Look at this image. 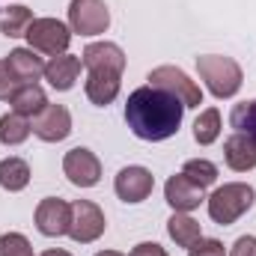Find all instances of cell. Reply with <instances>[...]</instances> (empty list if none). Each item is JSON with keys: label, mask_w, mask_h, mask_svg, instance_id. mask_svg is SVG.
Wrapping results in <instances>:
<instances>
[{"label": "cell", "mask_w": 256, "mask_h": 256, "mask_svg": "<svg viewBox=\"0 0 256 256\" xmlns=\"http://www.w3.org/2000/svg\"><path fill=\"white\" fill-rule=\"evenodd\" d=\"M182 114H185V104L176 96H170L164 90H155L149 84L137 86L126 102L128 128L134 131V137L149 140V143L173 137L182 126Z\"/></svg>", "instance_id": "6da1fadb"}, {"label": "cell", "mask_w": 256, "mask_h": 256, "mask_svg": "<svg viewBox=\"0 0 256 256\" xmlns=\"http://www.w3.org/2000/svg\"><path fill=\"white\" fill-rule=\"evenodd\" d=\"M196 72H200V80L206 84V90L214 98H232L242 90V80H244L242 66L232 57H220V54L196 57Z\"/></svg>", "instance_id": "7a4b0ae2"}, {"label": "cell", "mask_w": 256, "mask_h": 256, "mask_svg": "<svg viewBox=\"0 0 256 256\" xmlns=\"http://www.w3.org/2000/svg\"><path fill=\"white\" fill-rule=\"evenodd\" d=\"M256 200L254 185L248 182H226L224 188L212 191V196H206V206H208V218L220 226H230L236 224L244 212H250Z\"/></svg>", "instance_id": "3957f363"}, {"label": "cell", "mask_w": 256, "mask_h": 256, "mask_svg": "<svg viewBox=\"0 0 256 256\" xmlns=\"http://www.w3.org/2000/svg\"><path fill=\"white\" fill-rule=\"evenodd\" d=\"M146 80H149V86L176 96L185 108H200V104H202V90H200V84L191 80V78H188L182 68H176V66H158V68H152V72L146 74Z\"/></svg>", "instance_id": "277c9868"}, {"label": "cell", "mask_w": 256, "mask_h": 256, "mask_svg": "<svg viewBox=\"0 0 256 256\" xmlns=\"http://www.w3.org/2000/svg\"><path fill=\"white\" fill-rule=\"evenodd\" d=\"M27 45L33 51H42V54H66L68 51V42H72V30L68 24L57 21V18H33V24L27 27Z\"/></svg>", "instance_id": "5b68a950"}, {"label": "cell", "mask_w": 256, "mask_h": 256, "mask_svg": "<svg viewBox=\"0 0 256 256\" xmlns=\"http://www.w3.org/2000/svg\"><path fill=\"white\" fill-rule=\"evenodd\" d=\"M108 220L104 212L92 202V200H74L72 202V224H68V236L78 244H92L104 236Z\"/></svg>", "instance_id": "8992f818"}, {"label": "cell", "mask_w": 256, "mask_h": 256, "mask_svg": "<svg viewBox=\"0 0 256 256\" xmlns=\"http://www.w3.org/2000/svg\"><path fill=\"white\" fill-rule=\"evenodd\" d=\"M110 27V12L104 0H72L68 3V30L80 36H98Z\"/></svg>", "instance_id": "52a82bcc"}, {"label": "cell", "mask_w": 256, "mask_h": 256, "mask_svg": "<svg viewBox=\"0 0 256 256\" xmlns=\"http://www.w3.org/2000/svg\"><path fill=\"white\" fill-rule=\"evenodd\" d=\"M63 173L68 176L72 185L78 188H92L102 179V161L96 158V152H90L86 146H74L68 149L63 158Z\"/></svg>", "instance_id": "ba28073f"}, {"label": "cell", "mask_w": 256, "mask_h": 256, "mask_svg": "<svg viewBox=\"0 0 256 256\" xmlns=\"http://www.w3.org/2000/svg\"><path fill=\"white\" fill-rule=\"evenodd\" d=\"M68 224H72V202H66L60 196H45L36 206V230L48 238H60L68 236Z\"/></svg>", "instance_id": "9c48e42d"}, {"label": "cell", "mask_w": 256, "mask_h": 256, "mask_svg": "<svg viewBox=\"0 0 256 256\" xmlns=\"http://www.w3.org/2000/svg\"><path fill=\"white\" fill-rule=\"evenodd\" d=\"M30 128H33V134L39 140L60 143V140H66L72 134V114H68V108H63V104H48L39 116H33Z\"/></svg>", "instance_id": "30bf717a"}, {"label": "cell", "mask_w": 256, "mask_h": 256, "mask_svg": "<svg viewBox=\"0 0 256 256\" xmlns=\"http://www.w3.org/2000/svg\"><path fill=\"white\" fill-rule=\"evenodd\" d=\"M155 188V176L146 170V167H122L116 173V182H114V191L122 202H143Z\"/></svg>", "instance_id": "8fae6325"}, {"label": "cell", "mask_w": 256, "mask_h": 256, "mask_svg": "<svg viewBox=\"0 0 256 256\" xmlns=\"http://www.w3.org/2000/svg\"><path fill=\"white\" fill-rule=\"evenodd\" d=\"M80 63L86 72H126V51L116 42H90L80 54Z\"/></svg>", "instance_id": "7c38bea8"}, {"label": "cell", "mask_w": 256, "mask_h": 256, "mask_svg": "<svg viewBox=\"0 0 256 256\" xmlns=\"http://www.w3.org/2000/svg\"><path fill=\"white\" fill-rule=\"evenodd\" d=\"M164 196H167V202H170L173 212H194L200 202H206V188L194 185L185 173H176V176L167 179Z\"/></svg>", "instance_id": "4fadbf2b"}, {"label": "cell", "mask_w": 256, "mask_h": 256, "mask_svg": "<svg viewBox=\"0 0 256 256\" xmlns=\"http://www.w3.org/2000/svg\"><path fill=\"white\" fill-rule=\"evenodd\" d=\"M224 161L236 173H248L256 167V140L248 134H230L224 140Z\"/></svg>", "instance_id": "5bb4252c"}, {"label": "cell", "mask_w": 256, "mask_h": 256, "mask_svg": "<svg viewBox=\"0 0 256 256\" xmlns=\"http://www.w3.org/2000/svg\"><path fill=\"white\" fill-rule=\"evenodd\" d=\"M80 66H84L80 57H74V54H57V57H51L45 63V80L57 92H68L74 86L78 74H80Z\"/></svg>", "instance_id": "9a60e30c"}, {"label": "cell", "mask_w": 256, "mask_h": 256, "mask_svg": "<svg viewBox=\"0 0 256 256\" xmlns=\"http://www.w3.org/2000/svg\"><path fill=\"white\" fill-rule=\"evenodd\" d=\"M120 86H122V74L116 72H86V98L98 108H108L116 96H120Z\"/></svg>", "instance_id": "2e32d148"}, {"label": "cell", "mask_w": 256, "mask_h": 256, "mask_svg": "<svg viewBox=\"0 0 256 256\" xmlns=\"http://www.w3.org/2000/svg\"><path fill=\"white\" fill-rule=\"evenodd\" d=\"M6 66H9V72L15 74L18 84H36L45 74V63H42V57L33 48H15V51H9Z\"/></svg>", "instance_id": "e0dca14e"}, {"label": "cell", "mask_w": 256, "mask_h": 256, "mask_svg": "<svg viewBox=\"0 0 256 256\" xmlns=\"http://www.w3.org/2000/svg\"><path fill=\"white\" fill-rule=\"evenodd\" d=\"M9 104H12V114H21V116L30 120V116H39L48 108V96H45V90L39 84H21L12 92Z\"/></svg>", "instance_id": "ac0fdd59"}, {"label": "cell", "mask_w": 256, "mask_h": 256, "mask_svg": "<svg viewBox=\"0 0 256 256\" xmlns=\"http://www.w3.org/2000/svg\"><path fill=\"white\" fill-rule=\"evenodd\" d=\"M167 236L179 244V248H191L202 238V230H200V220H194L188 212H173V218L167 220Z\"/></svg>", "instance_id": "d6986e66"}, {"label": "cell", "mask_w": 256, "mask_h": 256, "mask_svg": "<svg viewBox=\"0 0 256 256\" xmlns=\"http://www.w3.org/2000/svg\"><path fill=\"white\" fill-rule=\"evenodd\" d=\"M0 185L6 191H24L30 185V164L18 155H9L0 161Z\"/></svg>", "instance_id": "ffe728a7"}, {"label": "cell", "mask_w": 256, "mask_h": 256, "mask_svg": "<svg viewBox=\"0 0 256 256\" xmlns=\"http://www.w3.org/2000/svg\"><path fill=\"white\" fill-rule=\"evenodd\" d=\"M30 24H33V9H30V6H21V3L3 9V15H0V30H3V36H9V39L24 36Z\"/></svg>", "instance_id": "44dd1931"}, {"label": "cell", "mask_w": 256, "mask_h": 256, "mask_svg": "<svg viewBox=\"0 0 256 256\" xmlns=\"http://www.w3.org/2000/svg\"><path fill=\"white\" fill-rule=\"evenodd\" d=\"M30 120L21 114H3L0 116V143L3 146H21L30 137Z\"/></svg>", "instance_id": "7402d4cb"}, {"label": "cell", "mask_w": 256, "mask_h": 256, "mask_svg": "<svg viewBox=\"0 0 256 256\" xmlns=\"http://www.w3.org/2000/svg\"><path fill=\"white\" fill-rule=\"evenodd\" d=\"M220 110L218 108H206L200 116H196V122H194V140L200 143V146H208V143H214L218 137H220Z\"/></svg>", "instance_id": "603a6c76"}, {"label": "cell", "mask_w": 256, "mask_h": 256, "mask_svg": "<svg viewBox=\"0 0 256 256\" xmlns=\"http://www.w3.org/2000/svg\"><path fill=\"white\" fill-rule=\"evenodd\" d=\"M182 173L191 179L194 185H200V188H208V185L218 182V167L208 158H191V161H185Z\"/></svg>", "instance_id": "cb8c5ba5"}, {"label": "cell", "mask_w": 256, "mask_h": 256, "mask_svg": "<svg viewBox=\"0 0 256 256\" xmlns=\"http://www.w3.org/2000/svg\"><path fill=\"white\" fill-rule=\"evenodd\" d=\"M230 126L238 134H248L256 140V98L254 102H242L230 110Z\"/></svg>", "instance_id": "d4e9b609"}, {"label": "cell", "mask_w": 256, "mask_h": 256, "mask_svg": "<svg viewBox=\"0 0 256 256\" xmlns=\"http://www.w3.org/2000/svg\"><path fill=\"white\" fill-rule=\"evenodd\" d=\"M0 256H36L33 244L21 232H3L0 236Z\"/></svg>", "instance_id": "484cf974"}, {"label": "cell", "mask_w": 256, "mask_h": 256, "mask_svg": "<svg viewBox=\"0 0 256 256\" xmlns=\"http://www.w3.org/2000/svg\"><path fill=\"white\" fill-rule=\"evenodd\" d=\"M188 256H224V242L218 238H200L188 248Z\"/></svg>", "instance_id": "4316f807"}, {"label": "cell", "mask_w": 256, "mask_h": 256, "mask_svg": "<svg viewBox=\"0 0 256 256\" xmlns=\"http://www.w3.org/2000/svg\"><path fill=\"white\" fill-rule=\"evenodd\" d=\"M21 84L15 80V74L9 72V66H6V60H0V102H9L12 98V92L18 90Z\"/></svg>", "instance_id": "83f0119b"}, {"label": "cell", "mask_w": 256, "mask_h": 256, "mask_svg": "<svg viewBox=\"0 0 256 256\" xmlns=\"http://www.w3.org/2000/svg\"><path fill=\"white\" fill-rule=\"evenodd\" d=\"M230 256H256V236H242V238H236Z\"/></svg>", "instance_id": "f1b7e54d"}, {"label": "cell", "mask_w": 256, "mask_h": 256, "mask_svg": "<svg viewBox=\"0 0 256 256\" xmlns=\"http://www.w3.org/2000/svg\"><path fill=\"white\" fill-rule=\"evenodd\" d=\"M128 256H170L158 242H140V244H134L131 248V254Z\"/></svg>", "instance_id": "f546056e"}, {"label": "cell", "mask_w": 256, "mask_h": 256, "mask_svg": "<svg viewBox=\"0 0 256 256\" xmlns=\"http://www.w3.org/2000/svg\"><path fill=\"white\" fill-rule=\"evenodd\" d=\"M42 256H72V254H68V250H60V248H57V250H45Z\"/></svg>", "instance_id": "4dcf8cb0"}, {"label": "cell", "mask_w": 256, "mask_h": 256, "mask_svg": "<svg viewBox=\"0 0 256 256\" xmlns=\"http://www.w3.org/2000/svg\"><path fill=\"white\" fill-rule=\"evenodd\" d=\"M96 256H126V254H120V250H102V254H96Z\"/></svg>", "instance_id": "1f68e13d"}]
</instances>
